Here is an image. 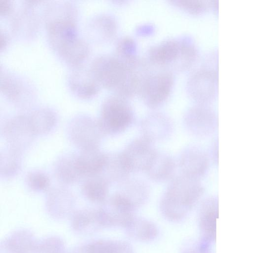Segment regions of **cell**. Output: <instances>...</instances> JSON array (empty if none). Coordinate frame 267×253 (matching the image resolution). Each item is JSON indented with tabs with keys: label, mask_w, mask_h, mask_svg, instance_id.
<instances>
[{
	"label": "cell",
	"mask_w": 267,
	"mask_h": 253,
	"mask_svg": "<svg viewBox=\"0 0 267 253\" xmlns=\"http://www.w3.org/2000/svg\"><path fill=\"white\" fill-rule=\"evenodd\" d=\"M89 66L101 87L128 99L138 94L143 77L139 59L126 61L115 54H102Z\"/></svg>",
	"instance_id": "obj_1"
},
{
	"label": "cell",
	"mask_w": 267,
	"mask_h": 253,
	"mask_svg": "<svg viewBox=\"0 0 267 253\" xmlns=\"http://www.w3.org/2000/svg\"><path fill=\"white\" fill-rule=\"evenodd\" d=\"M204 188L198 179L183 174L173 179L162 195L160 210L168 220H183L202 197Z\"/></svg>",
	"instance_id": "obj_2"
},
{
	"label": "cell",
	"mask_w": 267,
	"mask_h": 253,
	"mask_svg": "<svg viewBox=\"0 0 267 253\" xmlns=\"http://www.w3.org/2000/svg\"><path fill=\"white\" fill-rule=\"evenodd\" d=\"M195 47L183 40L169 39L151 46L146 59L151 66L172 72L183 71L194 62Z\"/></svg>",
	"instance_id": "obj_3"
},
{
	"label": "cell",
	"mask_w": 267,
	"mask_h": 253,
	"mask_svg": "<svg viewBox=\"0 0 267 253\" xmlns=\"http://www.w3.org/2000/svg\"><path fill=\"white\" fill-rule=\"evenodd\" d=\"M134 111L128 99L114 94L102 104L98 123L104 134L122 132L134 120Z\"/></svg>",
	"instance_id": "obj_4"
},
{
	"label": "cell",
	"mask_w": 267,
	"mask_h": 253,
	"mask_svg": "<svg viewBox=\"0 0 267 253\" xmlns=\"http://www.w3.org/2000/svg\"><path fill=\"white\" fill-rule=\"evenodd\" d=\"M173 73L160 69H151L145 76L138 93L143 103L148 107L156 108L169 98L174 84Z\"/></svg>",
	"instance_id": "obj_5"
},
{
	"label": "cell",
	"mask_w": 267,
	"mask_h": 253,
	"mask_svg": "<svg viewBox=\"0 0 267 253\" xmlns=\"http://www.w3.org/2000/svg\"><path fill=\"white\" fill-rule=\"evenodd\" d=\"M98 209L103 227L125 228L135 216V210L118 193H116L101 204Z\"/></svg>",
	"instance_id": "obj_6"
},
{
	"label": "cell",
	"mask_w": 267,
	"mask_h": 253,
	"mask_svg": "<svg viewBox=\"0 0 267 253\" xmlns=\"http://www.w3.org/2000/svg\"><path fill=\"white\" fill-rule=\"evenodd\" d=\"M217 88V73L215 70L202 68L193 72L186 83L188 95L197 104H206L215 98Z\"/></svg>",
	"instance_id": "obj_7"
},
{
	"label": "cell",
	"mask_w": 267,
	"mask_h": 253,
	"mask_svg": "<svg viewBox=\"0 0 267 253\" xmlns=\"http://www.w3.org/2000/svg\"><path fill=\"white\" fill-rule=\"evenodd\" d=\"M188 131L199 137L208 136L218 126V118L215 111L208 105L197 104L188 109L183 116Z\"/></svg>",
	"instance_id": "obj_8"
},
{
	"label": "cell",
	"mask_w": 267,
	"mask_h": 253,
	"mask_svg": "<svg viewBox=\"0 0 267 253\" xmlns=\"http://www.w3.org/2000/svg\"><path fill=\"white\" fill-rule=\"evenodd\" d=\"M103 135L98 121L86 115L74 119L70 126L71 139L81 150L98 148Z\"/></svg>",
	"instance_id": "obj_9"
},
{
	"label": "cell",
	"mask_w": 267,
	"mask_h": 253,
	"mask_svg": "<svg viewBox=\"0 0 267 253\" xmlns=\"http://www.w3.org/2000/svg\"><path fill=\"white\" fill-rule=\"evenodd\" d=\"M36 1H27L12 14L11 27L12 32L21 40L33 38L38 31L40 19L35 9Z\"/></svg>",
	"instance_id": "obj_10"
},
{
	"label": "cell",
	"mask_w": 267,
	"mask_h": 253,
	"mask_svg": "<svg viewBox=\"0 0 267 253\" xmlns=\"http://www.w3.org/2000/svg\"><path fill=\"white\" fill-rule=\"evenodd\" d=\"M156 151L144 137L134 139L121 152L130 172L145 171Z\"/></svg>",
	"instance_id": "obj_11"
},
{
	"label": "cell",
	"mask_w": 267,
	"mask_h": 253,
	"mask_svg": "<svg viewBox=\"0 0 267 253\" xmlns=\"http://www.w3.org/2000/svg\"><path fill=\"white\" fill-rule=\"evenodd\" d=\"M71 91L78 97L89 99L96 95L101 85L93 75L89 66L85 64L72 67L68 77Z\"/></svg>",
	"instance_id": "obj_12"
},
{
	"label": "cell",
	"mask_w": 267,
	"mask_h": 253,
	"mask_svg": "<svg viewBox=\"0 0 267 253\" xmlns=\"http://www.w3.org/2000/svg\"><path fill=\"white\" fill-rule=\"evenodd\" d=\"M0 79L1 91L12 102L28 103L33 97L32 86L22 78L1 66Z\"/></svg>",
	"instance_id": "obj_13"
},
{
	"label": "cell",
	"mask_w": 267,
	"mask_h": 253,
	"mask_svg": "<svg viewBox=\"0 0 267 253\" xmlns=\"http://www.w3.org/2000/svg\"><path fill=\"white\" fill-rule=\"evenodd\" d=\"M219 217V201L216 197L204 199L200 204L198 221L202 241L211 245L216 241L217 220Z\"/></svg>",
	"instance_id": "obj_14"
},
{
	"label": "cell",
	"mask_w": 267,
	"mask_h": 253,
	"mask_svg": "<svg viewBox=\"0 0 267 253\" xmlns=\"http://www.w3.org/2000/svg\"><path fill=\"white\" fill-rule=\"evenodd\" d=\"M51 47L72 67L85 64L90 51L89 42L79 36L62 40Z\"/></svg>",
	"instance_id": "obj_15"
},
{
	"label": "cell",
	"mask_w": 267,
	"mask_h": 253,
	"mask_svg": "<svg viewBox=\"0 0 267 253\" xmlns=\"http://www.w3.org/2000/svg\"><path fill=\"white\" fill-rule=\"evenodd\" d=\"M3 135L11 149L17 152L31 143L34 134L28 116L19 115L7 122L3 129Z\"/></svg>",
	"instance_id": "obj_16"
},
{
	"label": "cell",
	"mask_w": 267,
	"mask_h": 253,
	"mask_svg": "<svg viewBox=\"0 0 267 253\" xmlns=\"http://www.w3.org/2000/svg\"><path fill=\"white\" fill-rule=\"evenodd\" d=\"M179 166L182 174L199 180L208 170V157L201 149L195 147H189L181 154Z\"/></svg>",
	"instance_id": "obj_17"
},
{
	"label": "cell",
	"mask_w": 267,
	"mask_h": 253,
	"mask_svg": "<svg viewBox=\"0 0 267 253\" xmlns=\"http://www.w3.org/2000/svg\"><path fill=\"white\" fill-rule=\"evenodd\" d=\"M142 136L151 142L161 141L172 133L173 123L167 116L161 113H153L146 116L141 122Z\"/></svg>",
	"instance_id": "obj_18"
},
{
	"label": "cell",
	"mask_w": 267,
	"mask_h": 253,
	"mask_svg": "<svg viewBox=\"0 0 267 253\" xmlns=\"http://www.w3.org/2000/svg\"><path fill=\"white\" fill-rule=\"evenodd\" d=\"M106 156L98 148L82 150L75 157L76 165L81 176L89 177L102 173Z\"/></svg>",
	"instance_id": "obj_19"
},
{
	"label": "cell",
	"mask_w": 267,
	"mask_h": 253,
	"mask_svg": "<svg viewBox=\"0 0 267 253\" xmlns=\"http://www.w3.org/2000/svg\"><path fill=\"white\" fill-rule=\"evenodd\" d=\"M89 36L99 42H108L114 39L118 29L115 18L108 13L95 15L88 23Z\"/></svg>",
	"instance_id": "obj_20"
},
{
	"label": "cell",
	"mask_w": 267,
	"mask_h": 253,
	"mask_svg": "<svg viewBox=\"0 0 267 253\" xmlns=\"http://www.w3.org/2000/svg\"><path fill=\"white\" fill-rule=\"evenodd\" d=\"M74 230L82 234H89L103 228L98 209H85L74 212L71 218Z\"/></svg>",
	"instance_id": "obj_21"
},
{
	"label": "cell",
	"mask_w": 267,
	"mask_h": 253,
	"mask_svg": "<svg viewBox=\"0 0 267 253\" xmlns=\"http://www.w3.org/2000/svg\"><path fill=\"white\" fill-rule=\"evenodd\" d=\"M78 15L76 5L66 0L53 1L48 3L43 13L45 24L64 21L77 22Z\"/></svg>",
	"instance_id": "obj_22"
},
{
	"label": "cell",
	"mask_w": 267,
	"mask_h": 253,
	"mask_svg": "<svg viewBox=\"0 0 267 253\" xmlns=\"http://www.w3.org/2000/svg\"><path fill=\"white\" fill-rule=\"evenodd\" d=\"M120 190L117 192L124 198L136 210L147 200L149 189L147 184L142 180L136 179L122 181Z\"/></svg>",
	"instance_id": "obj_23"
},
{
	"label": "cell",
	"mask_w": 267,
	"mask_h": 253,
	"mask_svg": "<svg viewBox=\"0 0 267 253\" xmlns=\"http://www.w3.org/2000/svg\"><path fill=\"white\" fill-rule=\"evenodd\" d=\"M175 168V163L171 156L156 151L145 171L153 180L163 182L172 177Z\"/></svg>",
	"instance_id": "obj_24"
},
{
	"label": "cell",
	"mask_w": 267,
	"mask_h": 253,
	"mask_svg": "<svg viewBox=\"0 0 267 253\" xmlns=\"http://www.w3.org/2000/svg\"><path fill=\"white\" fill-rule=\"evenodd\" d=\"M125 229L126 234L130 238L141 242L153 241L159 234L158 228L153 222L136 216Z\"/></svg>",
	"instance_id": "obj_25"
},
{
	"label": "cell",
	"mask_w": 267,
	"mask_h": 253,
	"mask_svg": "<svg viewBox=\"0 0 267 253\" xmlns=\"http://www.w3.org/2000/svg\"><path fill=\"white\" fill-rule=\"evenodd\" d=\"M28 119L35 135L48 133L54 128L57 122L55 113L47 107L40 108L33 111L28 116Z\"/></svg>",
	"instance_id": "obj_26"
},
{
	"label": "cell",
	"mask_w": 267,
	"mask_h": 253,
	"mask_svg": "<svg viewBox=\"0 0 267 253\" xmlns=\"http://www.w3.org/2000/svg\"><path fill=\"white\" fill-rule=\"evenodd\" d=\"M103 172V176L109 182H122L127 179L131 172L124 160L121 152L106 154Z\"/></svg>",
	"instance_id": "obj_27"
},
{
	"label": "cell",
	"mask_w": 267,
	"mask_h": 253,
	"mask_svg": "<svg viewBox=\"0 0 267 253\" xmlns=\"http://www.w3.org/2000/svg\"><path fill=\"white\" fill-rule=\"evenodd\" d=\"M37 244L30 233L19 231L3 242V251L5 253H34Z\"/></svg>",
	"instance_id": "obj_28"
},
{
	"label": "cell",
	"mask_w": 267,
	"mask_h": 253,
	"mask_svg": "<svg viewBox=\"0 0 267 253\" xmlns=\"http://www.w3.org/2000/svg\"><path fill=\"white\" fill-rule=\"evenodd\" d=\"M109 182L99 175L88 177L82 186V192L90 201L102 204L107 198Z\"/></svg>",
	"instance_id": "obj_29"
},
{
	"label": "cell",
	"mask_w": 267,
	"mask_h": 253,
	"mask_svg": "<svg viewBox=\"0 0 267 253\" xmlns=\"http://www.w3.org/2000/svg\"><path fill=\"white\" fill-rule=\"evenodd\" d=\"M86 245L89 253H134L129 243L121 240H98Z\"/></svg>",
	"instance_id": "obj_30"
},
{
	"label": "cell",
	"mask_w": 267,
	"mask_h": 253,
	"mask_svg": "<svg viewBox=\"0 0 267 253\" xmlns=\"http://www.w3.org/2000/svg\"><path fill=\"white\" fill-rule=\"evenodd\" d=\"M72 197L65 190H55L50 194L47 206L51 213L58 217H63L71 210Z\"/></svg>",
	"instance_id": "obj_31"
},
{
	"label": "cell",
	"mask_w": 267,
	"mask_h": 253,
	"mask_svg": "<svg viewBox=\"0 0 267 253\" xmlns=\"http://www.w3.org/2000/svg\"><path fill=\"white\" fill-rule=\"evenodd\" d=\"M55 173L58 179L66 184H72L82 177L75 163V157H64L58 161Z\"/></svg>",
	"instance_id": "obj_32"
},
{
	"label": "cell",
	"mask_w": 267,
	"mask_h": 253,
	"mask_svg": "<svg viewBox=\"0 0 267 253\" xmlns=\"http://www.w3.org/2000/svg\"><path fill=\"white\" fill-rule=\"evenodd\" d=\"M137 44L135 40L129 36L118 39L116 43V55L123 60H130L137 56Z\"/></svg>",
	"instance_id": "obj_33"
},
{
	"label": "cell",
	"mask_w": 267,
	"mask_h": 253,
	"mask_svg": "<svg viewBox=\"0 0 267 253\" xmlns=\"http://www.w3.org/2000/svg\"><path fill=\"white\" fill-rule=\"evenodd\" d=\"M34 253H65L63 242L57 237L48 238L37 244Z\"/></svg>",
	"instance_id": "obj_34"
},
{
	"label": "cell",
	"mask_w": 267,
	"mask_h": 253,
	"mask_svg": "<svg viewBox=\"0 0 267 253\" xmlns=\"http://www.w3.org/2000/svg\"><path fill=\"white\" fill-rule=\"evenodd\" d=\"M171 2L184 11L196 14L205 11L212 5L208 0H173Z\"/></svg>",
	"instance_id": "obj_35"
},
{
	"label": "cell",
	"mask_w": 267,
	"mask_h": 253,
	"mask_svg": "<svg viewBox=\"0 0 267 253\" xmlns=\"http://www.w3.org/2000/svg\"><path fill=\"white\" fill-rule=\"evenodd\" d=\"M29 187L34 191H42L47 190L50 185V179L44 173L40 171L29 172L26 177Z\"/></svg>",
	"instance_id": "obj_36"
},
{
	"label": "cell",
	"mask_w": 267,
	"mask_h": 253,
	"mask_svg": "<svg viewBox=\"0 0 267 253\" xmlns=\"http://www.w3.org/2000/svg\"><path fill=\"white\" fill-rule=\"evenodd\" d=\"M11 150L10 153L7 154L8 156L4 155L5 156L1 160L3 161V167H1V170L2 169V170L1 172H3V174H11L18 169V163L16 155L17 152L12 149Z\"/></svg>",
	"instance_id": "obj_37"
},
{
	"label": "cell",
	"mask_w": 267,
	"mask_h": 253,
	"mask_svg": "<svg viewBox=\"0 0 267 253\" xmlns=\"http://www.w3.org/2000/svg\"><path fill=\"white\" fill-rule=\"evenodd\" d=\"M211 246L199 239L187 244L181 253H212Z\"/></svg>",
	"instance_id": "obj_38"
},
{
	"label": "cell",
	"mask_w": 267,
	"mask_h": 253,
	"mask_svg": "<svg viewBox=\"0 0 267 253\" xmlns=\"http://www.w3.org/2000/svg\"><path fill=\"white\" fill-rule=\"evenodd\" d=\"M14 11V5L12 0H0V14L1 16L12 14Z\"/></svg>",
	"instance_id": "obj_39"
},
{
	"label": "cell",
	"mask_w": 267,
	"mask_h": 253,
	"mask_svg": "<svg viewBox=\"0 0 267 253\" xmlns=\"http://www.w3.org/2000/svg\"><path fill=\"white\" fill-rule=\"evenodd\" d=\"M10 37L8 33L3 29L0 28V50H3L9 43Z\"/></svg>",
	"instance_id": "obj_40"
},
{
	"label": "cell",
	"mask_w": 267,
	"mask_h": 253,
	"mask_svg": "<svg viewBox=\"0 0 267 253\" xmlns=\"http://www.w3.org/2000/svg\"><path fill=\"white\" fill-rule=\"evenodd\" d=\"M212 153L213 161L216 164H218L219 156V145L218 140H216L213 144Z\"/></svg>",
	"instance_id": "obj_41"
},
{
	"label": "cell",
	"mask_w": 267,
	"mask_h": 253,
	"mask_svg": "<svg viewBox=\"0 0 267 253\" xmlns=\"http://www.w3.org/2000/svg\"><path fill=\"white\" fill-rule=\"evenodd\" d=\"M71 253H89L87 245H83L75 248Z\"/></svg>",
	"instance_id": "obj_42"
}]
</instances>
